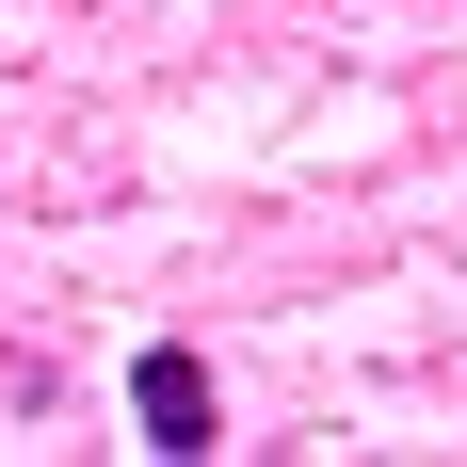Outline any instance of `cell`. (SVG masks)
<instances>
[{"label": "cell", "instance_id": "1", "mask_svg": "<svg viewBox=\"0 0 467 467\" xmlns=\"http://www.w3.org/2000/svg\"><path fill=\"white\" fill-rule=\"evenodd\" d=\"M130 420H145V451H210V435H226V403H210V355H193V338H145V355H130Z\"/></svg>", "mask_w": 467, "mask_h": 467}]
</instances>
